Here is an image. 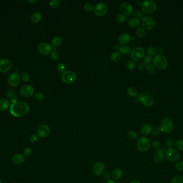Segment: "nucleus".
I'll use <instances>...</instances> for the list:
<instances>
[{"label":"nucleus","instance_id":"052dcab7","mask_svg":"<svg viewBox=\"0 0 183 183\" xmlns=\"http://www.w3.org/2000/svg\"><path fill=\"white\" fill-rule=\"evenodd\" d=\"M130 183H141V182L138 180H133Z\"/></svg>","mask_w":183,"mask_h":183},{"label":"nucleus","instance_id":"f03ea898","mask_svg":"<svg viewBox=\"0 0 183 183\" xmlns=\"http://www.w3.org/2000/svg\"><path fill=\"white\" fill-rule=\"evenodd\" d=\"M151 143L150 139L146 136H142L139 138L137 142V148L140 152H146L150 149Z\"/></svg>","mask_w":183,"mask_h":183},{"label":"nucleus","instance_id":"c85d7f7f","mask_svg":"<svg viewBox=\"0 0 183 183\" xmlns=\"http://www.w3.org/2000/svg\"><path fill=\"white\" fill-rule=\"evenodd\" d=\"M121 58V55L120 52H115L112 53L111 55V60L114 62H118Z\"/></svg>","mask_w":183,"mask_h":183},{"label":"nucleus","instance_id":"39448f33","mask_svg":"<svg viewBox=\"0 0 183 183\" xmlns=\"http://www.w3.org/2000/svg\"><path fill=\"white\" fill-rule=\"evenodd\" d=\"M165 157L168 161L170 162H176L180 160V153L172 148H168L165 151Z\"/></svg>","mask_w":183,"mask_h":183},{"label":"nucleus","instance_id":"c03bdc74","mask_svg":"<svg viewBox=\"0 0 183 183\" xmlns=\"http://www.w3.org/2000/svg\"><path fill=\"white\" fill-rule=\"evenodd\" d=\"M35 97L37 101H44L45 99L44 95L41 93H40V92L35 93Z\"/></svg>","mask_w":183,"mask_h":183},{"label":"nucleus","instance_id":"49530a36","mask_svg":"<svg viewBox=\"0 0 183 183\" xmlns=\"http://www.w3.org/2000/svg\"><path fill=\"white\" fill-rule=\"evenodd\" d=\"M39 136L35 134L32 135L30 138V141L33 143H37L39 141Z\"/></svg>","mask_w":183,"mask_h":183},{"label":"nucleus","instance_id":"5fc2aeb1","mask_svg":"<svg viewBox=\"0 0 183 183\" xmlns=\"http://www.w3.org/2000/svg\"><path fill=\"white\" fill-rule=\"evenodd\" d=\"M166 145L169 148H172V146H173V141L172 139H168L166 141Z\"/></svg>","mask_w":183,"mask_h":183},{"label":"nucleus","instance_id":"f8f14e48","mask_svg":"<svg viewBox=\"0 0 183 183\" xmlns=\"http://www.w3.org/2000/svg\"><path fill=\"white\" fill-rule=\"evenodd\" d=\"M37 51L42 56H48L52 52V46L48 43H41L38 46Z\"/></svg>","mask_w":183,"mask_h":183},{"label":"nucleus","instance_id":"680f3d73","mask_svg":"<svg viewBox=\"0 0 183 183\" xmlns=\"http://www.w3.org/2000/svg\"><path fill=\"white\" fill-rule=\"evenodd\" d=\"M163 49L161 47H159V49H158V51L160 52V54H161L163 52Z\"/></svg>","mask_w":183,"mask_h":183},{"label":"nucleus","instance_id":"4468645a","mask_svg":"<svg viewBox=\"0 0 183 183\" xmlns=\"http://www.w3.org/2000/svg\"><path fill=\"white\" fill-rule=\"evenodd\" d=\"M12 63L11 61L7 59L4 58L0 60V72L5 73L11 69Z\"/></svg>","mask_w":183,"mask_h":183},{"label":"nucleus","instance_id":"7c9ffc66","mask_svg":"<svg viewBox=\"0 0 183 183\" xmlns=\"http://www.w3.org/2000/svg\"><path fill=\"white\" fill-rule=\"evenodd\" d=\"M7 98H10L12 101V103L17 101V97H16L14 94V91L13 90H9L7 92Z\"/></svg>","mask_w":183,"mask_h":183},{"label":"nucleus","instance_id":"6e6552de","mask_svg":"<svg viewBox=\"0 0 183 183\" xmlns=\"http://www.w3.org/2000/svg\"><path fill=\"white\" fill-rule=\"evenodd\" d=\"M77 78V75L72 71H65L62 73V80L65 84H71L74 82Z\"/></svg>","mask_w":183,"mask_h":183},{"label":"nucleus","instance_id":"e433bc0d","mask_svg":"<svg viewBox=\"0 0 183 183\" xmlns=\"http://www.w3.org/2000/svg\"><path fill=\"white\" fill-rule=\"evenodd\" d=\"M176 148L180 151H183V139L178 140L175 143Z\"/></svg>","mask_w":183,"mask_h":183},{"label":"nucleus","instance_id":"79ce46f5","mask_svg":"<svg viewBox=\"0 0 183 183\" xmlns=\"http://www.w3.org/2000/svg\"><path fill=\"white\" fill-rule=\"evenodd\" d=\"M152 56H150L149 55L147 54L144 57V62L145 64H149L152 61Z\"/></svg>","mask_w":183,"mask_h":183},{"label":"nucleus","instance_id":"dca6fc26","mask_svg":"<svg viewBox=\"0 0 183 183\" xmlns=\"http://www.w3.org/2000/svg\"><path fill=\"white\" fill-rule=\"evenodd\" d=\"M50 133V129L48 125L43 124L37 128V135L40 138H45L48 136Z\"/></svg>","mask_w":183,"mask_h":183},{"label":"nucleus","instance_id":"0eeeda50","mask_svg":"<svg viewBox=\"0 0 183 183\" xmlns=\"http://www.w3.org/2000/svg\"><path fill=\"white\" fill-rule=\"evenodd\" d=\"M139 101L147 107H150L154 104V98L152 96L147 92H143L139 96Z\"/></svg>","mask_w":183,"mask_h":183},{"label":"nucleus","instance_id":"f257e3e1","mask_svg":"<svg viewBox=\"0 0 183 183\" xmlns=\"http://www.w3.org/2000/svg\"><path fill=\"white\" fill-rule=\"evenodd\" d=\"M29 111V106L24 101H16L10 106V112L15 117H20L25 115Z\"/></svg>","mask_w":183,"mask_h":183},{"label":"nucleus","instance_id":"473e14b6","mask_svg":"<svg viewBox=\"0 0 183 183\" xmlns=\"http://www.w3.org/2000/svg\"><path fill=\"white\" fill-rule=\"evenodd\" d=\"M20 80L24 82H28L30 80V76L27 73L25 72H22L20 75Z\"/></svg>","mask_w":183,"mask_h":183},{"label":"nucleus","instance_id":"09e8293b","mask_svg":"<svg viewBox=\"0 0 183 183\" xmlns=\"http://www.w3.org/2000/svg\"><path fill=\"white\" fill-rule=\"evenodd\" d=\"M133 15L135 17H137V19H142L144 18V14H143L142 11H135Z\"/></svg>","mask_w":183,"mask_h":183},{"label":"nucleus","instance_id":"ddd939ff","mask_svg":"<svg viewBox=\"0 0 183 183\" xmlns=\"http://www.w3.org/2000/svg\"><path fill=\"white\" fill-rule=\"evenodd\" d=\"M20 81V75L17 72H15L9 76L7 81L9 84L12 87H16L18 86Z\"/></svg>","mask_w":183,"mask_h":183},{"label":"nucleus","instance_id":"a19ab883","mask_svg":"<svg viewBox=\"0 0 183 183\" xmlns=\"http://www.w3.org/2000/svg\"><path fill=\"white\" fill-rule=\"evenodd\" d=\"M32 153H33V150L32 149V148H29V147L26 148L24 150V156L30 157V156L32 155Z\"/></svg>","mask_w":183,"mask_h":183},{"label":"nucleus","instance_id":"3c124183","mask_svg":"<svg viewBox=\"0 0 183 183\" xmlns=\"http://www.w3.org/2000/svg\"><path fill=\"white\" fill-rule=\"evenodd\" d=\"M57 69L61 73H64L65 71L66 67H65V64L63 63H60V64H58V65L57 66Z\"/></svg>","mask_w":183,"mask_h":183},{"label":"nucleus","instance_id":"4be33fe9","mask_svg":"<svg viewBox=\"0 0 183 183\" xmlns=\"http://www.w3.org/2000/svg\"><path fill=\"white\" fill-rule=\"evenodd\" d=\"M9 101L5 98L0 99V112H4L9 108Z\"/></svg>","mask_w":183,"mask_h":183},{"label":"nucleus","instance_id":"13d9d810","mask_svg":"<svg viewBox=\"0 0 183 183\" xmlns=\"http://www.w3.org/2000/svg\"><path fill=\"white\" fill-rule=\"evenodd\" d=\"M122 46L121 45H119V44H116V45H115V46H114V49H115L116 50V51L118 52H120V50H121V49H122Z\"/></svg>","mask_w":183,"mask_h":183},{"label":"nucleus","instance_id":"393cba45","mask_svg":"<svg viewBox=\"0 0 183 183\" xmlns=\"http://www.w3.org/2000/svg\"><path fill=\"white\" fill-rule=\"evenodd\" d=\"M122 176H123V171L120 169H115L112 171V177L114 180H120Z\"/></svg>","mask_w":183,"mask_h":183},{"label":"nucleus","instance_id":"c756f323","mask_svg":"<svg viewBox=\"0 0 183 183\" xmlns=\"http://www.w3.org/2000/svg\"><path fill=\"white\" fill-rule=\"evenodd\" d=\"M62 40L60 37H55L52 39V44L54 47H58L62 44Z\"/></svg>","mask_w":183,"mask_h":183},{"label":"nucleus","instance_id":"9d476101","mask_svg":"<svg viewBox=\"0 0 183 183\" xmlns=\"http://www.w3.org/2000/svg\"><path fill=\"white\" fill-rule=\"evenodd\" d=\"M145 56V51L140 47H137L132 50L131 52V58L135 61H138Z\"/></svg>","mask_w":183,"mask_h":183},{"label":"nucleus","instance_id":"37998d69","mask_svg":"<svg viewBox=\"0 0 183 183\" xmlns=\"http://www.w3.org/2000/svg\"><path fill=\"white\" fill-rule=\"evenodd\" d=\"M93 5L90 3H86L84 5V9L88 12H90L94 10Z\"/></svg>","mask_w":183,"mask_h":183},{"label":"nucleus","instance_id":"c9c22d12","mask_svg":"<svg viewBox=\"0 0 183 183\" xmlns=\"http://www.w3.org/2000/svg\"><path fill=\"white\" fill-rule=\"evenodd\" d=\"M147 54L150 56H154L157 54V50L154 47H150L147 49Z\"/></svg>","mask_w":183,"mask_h":183},{"label":"nucleus","instance_id":"de8ad7c7","mask_svg":"<svg viewBox=\"0 0 183 183\" xmlns=\"http://www.w3.org/2000/svg\"><path fill=\"white\" fill-rule=\"evenodd\" d=\"M59 57H60V54L56 51H53L51 53V58L52 60L54 61L58 60L59 59Z\"/></svg>","mask_w":183,"mask_h":183},{"label":"nucleus","instance_id":"bf43d9fd","mask_svg":"<svg viewBox=\"0 0 183 183\" xmlns=\"http://www.w3.org/2000/svg\"><path fill=\"white\" fill-rule=\"evenodd\" d=\"M105 183H116L115 181H114V180H107Z\"/></svg>","mask_w":183,"mask_h":183},{"label":"nucleus","instance_id":"a211bd4d","mask_svg":"<svg viewBox=\"0 0 183 183\" xmlns=\"http://www.w3.org/2000/svg\"><path fill=\"white\" fill-rule=\"evenodd\" d=\"M120 11L124 16H130L133 12V8L130 4L123 3L120 5Z\"/></svg>","mask_w":183,"mask_h":183},{"label":"nucleus","instance_id":"e2e57ef3","mask_svg":"<svg viewBox=\"0 0 183 183\" xmlns=\"http://www.w3.org/2000/svg\"><path fill=\"white\" fill-rule=\"evenodd\" d=\"M29 2L30 3H35L37 2V1H29Z\"/></svg>","mask_w":183,"mask_h":183},{"label":"nucleus","instance_id":"6ab92c4d","mask_svg":"<svg viewBox=\"0 0 183 183\" xmlns=\"http://www.w3.org/2000/svg\"><path fill=\"white\" fill-rule=\"evenodd\" d=\"M165 157L164 152L161 150H157L154 154V161L156 164H160L164 160Z\"/></svg>","mask_w":183,"mask_h":183},{"label":"nucleus","instance_id":"4d7b16f0","mask_svg":"<svg viewBox=\"0 0 183 183\" xmlns=\"http://www.w3.org/2000/svg\"><path fill=\"white\" fill-rule=\"evenodd\" d=\"M146 68L145 67V64H140L138 66V70L139 71H143Z\"/></svg>","mask_w":183,"mask_h":183},{"label":"nucleus","instance_id":"2f4dec72","mask_svg":"<svg viewBox=\"0 0 183 183\" xmlns=\"http://www.w3.org/2000/svg\"><path fill=\"white\" fill-rule=\"evenodd\" d=\"M131 52V47L129 45H125L122 46L120 53H122L124 55H128Z\"/></svg>","mask_w":183,"mask_h":183},{"label":"nucleus","instance_id":"f704fd0d","mask_svg":"<svg viewBox=\"0 0 183 183\" xmlns=\"http://www.w3.org/2000/svg\"><path fill=\"white\" fill-rule=\"evenodd\" d=\"M136 34L138 37L142 38L145 35V30L142 27H139L138 29L136 30Z\"/></svg>","mask_w":183,"mask_h":183},{"label":"nucleus","instance_id":"58836bf2","mask_svg":"<svg viewBox=\"0 0 183 183\" xmlns=\"http://www.w3.org/2000/svg\"><path fill=\"white\" fill-rule=\"evenodd\" d=\"M171 183H183V176H177L175 177L171 180Z\"/></svg>","mask_w":183,"mask_h":183},{"label":"nucleus","instance_id":"ea45409f","mask_svg":"<svg viewBox=\"0 0 183 183\" xmlns=\"http://www.w3.org/2000/svg\"><path fill=\"white\" fill-rule=\"evenodd\" d=\"M176 169L180 171H183V161H178L175 165Z\"/></svg>","mask_w":183,"mask_h":183},{"label":"nucleus","instance_id":"20e7f679","mask_svg":"<svg viewBox=\"0 0 183 183\" xmlns=\"http://www.w3.org/2000/svg\"><path fill=\"white\" fill-rule=\"evenodd\" d=\"M142 9L143 12L146 14H151L156 11L157 5L153 1H145L142 3Z\"/></svg>","mask_w":183,"mask_h":183},{"label":"nucleus","instance_id":"603ef678","mask_svg":"<svg viewBox=\"0 0 183 183\" xmlns=\"http://www.w3.org/2000/svg\"><path fill=\"white\" fill-rule=\"evenodd\" d=\"M59 4H60V1L59 0H52L50 2V5L52 8H55L59 6Z\"/></svg>","mask_w":183,"mask_h":183},{"label":"nucleus","instance_id":"1a4fd4ad","mask_svg":"<svg viewBox=\"0 0 183 183\" xmlns=\"http://www.w3.org/2000/svg\"><path fill=\"white\" fill-rule=\"evenodd\" d=\"M142 25L144 29L151 30L155 27L156 25V22L153 17L147 16L142 19Z\"/></svg>","mask_w":183,"mask_h":183},{"label":"nucleus","instance_id":"5701e85b","mask_svg":"<svg viewBox=\"0 0 183 183\" xmlns=\"http://www.w3.org/2000/svg\"><path fill=\"white\" fill-rule=\"evenodd\" d=\"M131 40L130 35L129 34H122L118 38V41L121 44H126Z\"/></svg>","mask_w":183,"mask_h":183},{"label":"nucleus","instance_id":"864d4df0","mask_svg":"<svg viewBox=\"0 0 183 183\" xmlns=\"http://www.w3.org/2000/svg\"><path fill=\"white\" fill-rule=\"evenodd\" d=\"M161 130H160V128H159V127H156L155 128H154V129H153V131H152V133L155 136H157L159 135L160 134V132H161Z\"/></svg>","mask_w":183,"mask_h":183},{"label":"nucleus","instance_id":"0e129e2a","mask_svg":"<svg viewBox=\"0 0 183 183\" xmlns=\"http://www.w3.org/2000/svg\"><path fill=\"white\" fill-rule=\"evenodd\" d=\"M0 183H3V182H2V180H0Z\"/></svg>","mask_w":183,"mask_h":183},{"label":"nucleus","instance_id":"bb28decb","mask_svg":"<svg viewBox=\"0 0 183 183\" xmlns=\"http://www.w3.org/2000/svg\"><path fill=\"white\" fill-rule=\"evenodd\" d=\"M127 94L132 97H137L138 95V90L135 87H129L127 89Z\"/></svg>","mask_w":183,"mask_h":183},{"label":"nucleus","instance_id":"7ed1b4c3","mask_svg":"<svg viewBox=\"0 0 183 183\" xmlns=\"http://www.w3.org/2000/svg\"><path fill=\"white\" fill-rule=\"evenodd\" d=\"M153 62L155 67L161 70L165 69L168 66L167 59L162 54H159L155 56Z\"/></svg>","mask_w":183,"mask_h":183},{"label":"nucleus","instance_id":"412c9836","mask_svg":"<svg viewBox=\"0 0 183 183\" xmlns=\"http://www.w3.org/2000/svg\"><path fill=\"white\" fill-rule=\"evenodd\" d=\"M25 161V156L22 154H17L12 157V162L15 164L20 165Z\"/></svg>","mask_w":183,"mask_h":183},{"label":"nucleus","instance_id":"6e6d98bb","mask_svg":"<svg viewBox=\"0 0 183 183\" xmlns=\"http://www.w3.org/2000/svg\"><path fill=\"white\" fill-rule=\"evenodd\" d=\"M103 174H104V178L107 180H111L110 178H112V174L110 172H105Z\"/></svg>","mask_w":183,"mask_h":183},{"label":"nucleus","instance_id":"9b49d317","mask_svg":"<svg viewBox=\"0 0 183 183\" xmlns=\"http://www.w3.org/2000/svg\"><path fill=\"white\" fill-rule=\"evenodd\" d=\"M108 10V8L106 4L101 2L97 4L94 8V11L95 15L99 17L103 16L106 14Z\"/></svg>","mask_w":183,"mask_h":183},{"label":"nucleus","instance_id":"b1692460","mask_svg":"<svg viewBox=\"0 0 183 183\" xmlns=\"http://www.w3.org/2000/svg\"><path fill=\"white\" fill-rule=\"evenodd\" d=\"M42 15L39 12H34L30 16L31 21L33 23H37L41 21Z\"/></svg>","mask_w":183,"mask_h":183},{"label":"nucleus","instance_id":"423d86ee","mask_svg":"<svg viewBox=\"0 0 183 183\" xmlns=\"http://www.w3.org/2000/svg\"><path fill=\"white\" fill-rule=\"evenodd\" d=\"M173 123L172 120L169 118H165L161 121L160 130L165 133H171L173 129Z\"/></svg>","mask_w":183,"mask_h":183},{"label":"nucleus","instance_id":"2eb2a0df","mask_svg":"<svg viewBox=\"0 0 183 183\" xmlns=\"http://www.w3.org/2000/svg\"><path fill=\"white\" fill-rule=\"evenodd\" d=\"M92 170L95 175L97 176H101L105 173V165L102 162H97L94 164Z\"/></svg>","mask_w":183,"mask_h":183},{"label":"nucleus","instance_id":"aec40b11","mask_svg":"<svg viewBox=\"0 0 183 183\" xmlns=\"http://www.w3.org/2000/svg\"><path fill=\"white\" fill-rule=\"evenodd\" d=\"M153 131V127L152 126L150 123H146L142 126L140 132L141 134L144 136H146L150 134Z\"/></svg>","mask_w":183,"mask_h":183},{"label":"nucleus","instance_id":"cd10ccee","mask_svg":"<svg viewBox=\"0 0 183 183\" xmlns=\"http://www.w3.org/2000/svg\"><path fill=\"white\" fill-rule=\"evenodd\" d=\"M127 138L131 140H135L138 138L137 133L134 130H129L127 133Z\"/></svg>","mask_w":183,"mask_h":183},{"label":"nucleus","instance_id":"a18cd8bd","mask_svg":"<svg viewBox=\"0 0 183 183\" xmlns=\"http://www.w3.org/2000/svg\"><path fill=\"white\" fill-rule=\"evenodd\" d=\"M117 21L120 23H123L126 21V17L124 15L122 14H120L117 16L116 18Z\"/></svg>","mask_w":183,"mask_h":183},{"label":"nucleus","instance_id":"72a5a7b5","mask_svg":"<svg viewBox=\"0 0 183 183\" xmlns=\"http://www.w3.org/2000/svg\"><path fill=\"white\" fill-rule=\"evenodd\" d=\"M146 70L147 72L149 74H154L156 71V68L153 64H149L146 66Z\"/></svg>","mask_w":183,"mask_h":183},{"label":"nucleus","instance_id":"4c0bfd02","mask_svg":"<svg viewBox=\"0 0 183 183\" xmlns=\"http://www.w3.org/2000/svg\"><path fill=\"white\" fill-rule=\"evenodd\" d=\"M136 67V64L133 61H130L127 64V68L129 71L134 70Z\"/></svg>","mask_w":183,"mask_h":183},{"label":"nucleus","instance_id":"8fccbe9b","mask_svg":"<svg viewBox=\"0 0 183 183\" xmlns=\"http://www.w3.org/2000/svg\"><path fill=\"white\" fill-rule=\"evenodd\" d=\"M152 145V147H153L154 149L157 150L160 149V147H161V144L160 142L157 140H154L153 142H152V143L151 144Z\"/></svg>","mask_w":183,"mask_h":183},{"label":"nucleus","instance_id":"f3484780","mask_svg":"<svg viewBox=\"0 0 183 183\" xmlns=\"http://www.w3.org/2000/svg\"><path fill=\"white\" fill-rule=\"evenodd\" d=\"M34 93V88L31 85H25L21 88L20 90V93L23 97H31L33 96Z\"/></svg>","mask_w":183,"mask_h":183},{"label":"nucleus","instance_id":"a878e982","mask_svg":"<svg viewBox=\"0 0 183 183\" xmlns=\"http://www.w3.org/2000/svg\"><path fill=\"white\" fill-rule=\"evenodd\" d=\"M140 21L137 18H134V19H132L129 21V22L128 23L129 26H130L131 28L133 29H135L138 27L140 25Z\"/></svg>","mask_w":183,"mask_h":183}]
</instances>
